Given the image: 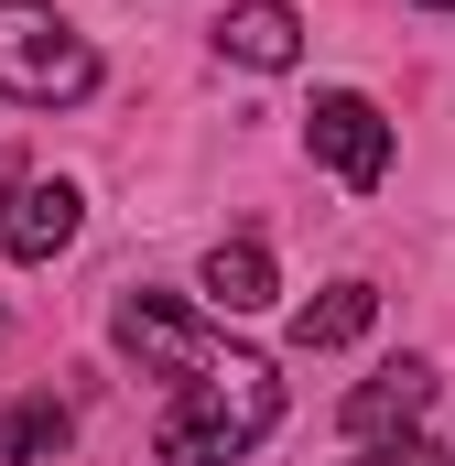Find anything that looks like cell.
<instances>
[{"instance_id":"6da1fadb","label":"cell","mask_w":455,"mask_h":466,"mask_svg":"<svg viewBox=\"0 0 455 466\" xmlns=\"http://www.w3.org/2000/svg\"><path fill=\"white\" fill-rule=\"evenodd\" d=\"M271 423H282V380H271V358L217 348L207 369L174 380V412H163L152 445H163V466H238Z\"/></svg>"},{"instance_id":"30bf717a","label":"cell","mask_w":455,"mask_h":466,"mask_svg":"<svg viewBox=\"0 0 455 466\" xmlns=\"http://www.w3.org/2000/svg\"><path fill=\"white\" fill-rule=\"evenodd\" d=\"M66 434H76V412L66 401H22V412H0V456H66Z\"/></svg>"},{"instance_id":"8fae6325","label":"cell","mask_w":455,"mask_h":466,"mask_svg":"<svg viewBox=\"0 0 455 466\" xmlns=\"http://www.w3.org/2000/svg\"><path fill=\"white\" fill-rule=\"evenodd\" d=\"M369 466H445L434 445H390V456H369Z\"/></svg>"},{"instance_id":"52a82bcc","label":"cell","mask_w":455,"mask_h":466,"mask_svg":"<svg viewBox=\"0 0 455 466\" xmlns=\"http://www.w3.org/2000/svg\"><path fill=\"white\" fill-rule=\"evenodd\" d=\"M76 218H87V196H76V185H22V196H11V218H0V238H11V260H55V249L76 238Z\"/></svg>"},{"instance_id":"277c9868","label":"cell","mask_w":455,"mask_h":466,"mask_svg":"<svg viewBox=\"0 0 455 466\" xmlns=\"http://www.w3.org/2000/svg\"><path fill=\"white\" fill-rule=\"evenodd\" d=\"M109 337H119V348H130V358H152V369H174V380L217 358V337H207V326H196V315H185L174 293H119Z\"/></svg>"},{"instance_id":"8992f818","label":"cell","mask_w":455,"mask_h":466,"mask_svg":"<svg viewBox=\"0 0 455 466\" xmlns=\"http://www.w3.org/2000/svg\"><path fill=\"white\" fill-rule=\"evenodd\" d=\"M217 44L238 55V66H260V76H282V66L304 55V11H293V0H228Z\"/></svg>"},{"instance_id":"ba28073f","label":"cell","mask_w":455,"mask_h":466,"mask_svg":"<svg viewBox=\"0 0 455 466\" xmlns=\"http://www.w3.org/2000/svg\"><path fill=\"white\" fill-rule=\"evenodd\" d=\"M196 282H207V304H217V315H260V304L282 293V271H271V249H260V238H217Z\"/></svg>"},{"instance_id":"9c48e42d","label":"cell","mask_w":455,"mask_h":466,"mask_svg":"<svg viewBox=\"0 0 455 466\" xmlns=\"http://www.w3.org/2000/svg\"><path fill=\"white\" fill-rule=\"evenodd\" d=\"M379 326V293L369 282H326L315 304H293V348L315 358V348H347V337H369Z\"/></svg>"},{"instance_id":"4fadbf2b","label":"cell","mask_w":455,"mask_h":466,"mask_svg":"<svg viewBox=\"0 0 455 466\" xmlns=\"http://www.w3.org/2000/svg\"><path fill=\"white\" fill-rule=\"evenodd\" d=\"M0 207H11V185H0Z\"/></svg>"},{"instance_id":"3957f363","label":"cell","mask_w":455,"mask_h":466,"mask_svg":"<svg viewBox=\"0 0 455 466\" xmlns=\"http://www.w3.org/2000/svg\"><path fill=\"white\" fill-rule=\"evenodd\" d=\"M304 141H315V163H326L337 185H379V174H390V119L369 109L358 87H326V98L304 109Z\"/></svg>"},{"instance_id":"5b68a950","label":"cell","mask_w":455,"mask_h":466,"mask_svg":"<svg viewBox=\"0 0 455 466\" xmlns=\"http://www.w3.org/2000/svg\"><path fill=\"white\" fill-rule=\"evenodd\" d=\"M423 412H434V369H423V358H401V369H379V380L347 390V434H358V445H390V434L412 445Z\"/></svg>"},{"instance_id":"7a4b0ae2","label":"cell","mask_w":455,"mask_h":466,"mask_svg":"<svg viewBox=\"0 0 455 466\" xmlns=\"http://www.w3.org/2000/svg\"><path fill=\"white\" fill-rule=\"evenodd\" d=\"M87 87H98L87 33H76L55 0H0V98H22V109H76Z\"/></svg>"},{"instance_id":"7c38bea8","label":"cell","mask_w":455,"mask_h":466,"mask_svg":"<svg viewBox=\"0 0 455 466\" xmlns=\"http://www.w3.org/2000/svg\"><path fill=\"white\" fill-rule=\"evenodd\" d=\"M423 11H455V0H423Z\"/></svg>"}]
</instances>
